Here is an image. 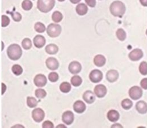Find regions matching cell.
<instances>
[{
	"mask_svg": "<svg viewBox=\"0 0 147 128\" xmlns=\"http://www.w3.org/2000/svg\"><path fill=\"white\" fill-rule=\"evenodd\" d=\"M111 128H123V127L119 124H114L113 125H112Z\"/></svg>",
	"mask_w": 147,
	"mask_h": 128,
	"instance_id": "obj_44",
	"label": "cell"
},
{
	"mask_svg": "<svg viewBox=\"0 0 147 128\" xmlns=\"http://www.w3.org/2000/svg\"><path fill=\"white\" fill-rule=\"evenodd\" d=\"M119 77V73L115 70H110L106 74V79L107 80L111 82H115Z\"/></svg>",
	"mask_w": 147,
	"mask_h": 128,
	"instance_id": "obj_17",
	"label": "cell"
},
{
	"mask_svg": "<svg viewBox=\"0 0 147 128\" xmlns=\"http://www.w3.org/2000/svg\"><path fill=\"white\" fill-rule=\"evenodd\" d=\"M1 43H2V49H1V51H2L3 50V48H4V47H5V46H4V43H3V42H2Z\"/></svg>",
	"mask_w": 147,
	"mask_h": 128,
	"instance_id": "obj_47",
	"label": "cell"
},
{
	"mask_svg": "<svg viewBox=\"0 0 147 128\" xmlns=\"http://www.w3.org/2000/svg\"><path fill=\"white\" fill-rule=\"evenodd\" d=\"M42 128H54V125L51 121H50L49 120H47V121H45L42 124Z\"/></svg>",
	"mask_w": 147,
	"mask_h": 128,
	"instance_id": "obj_38",
	"label": "cell"
},
{
	"mask_svg": "<svg viewBox=\"0 0 147 128\" xmlns=\"http://www.w3.org/2000/svg\"><path fill=\"white\" fill-rule=\"evenodd\" d=\"M11 70L15 75L18 76L21 75L24 71L22 66L18 64L14 65L11 68Z\"/></svg>",
	"mask_w": 147,
	"mask_h": 128,
	"instance_id": "obj_26",
	"label": "cell"
},
{
	"mask_svg": "<svg viewBox=\"0 0 147 128\" xmlns=\"http://www.w3.org/2000/svg\"><path fill=\"white\" fill-rule=\"evenodd\" d=\"M59 1H60V2H63V1H64L65 0H58Z\"/></svg>",
	"mask_w": 147,
	"mask_h": 128,
	"instance_id": "obj_48",
	"label": "cell"
},
{
	"mask_svg": "<svg viewBox=\"0 0 147 128\" xmlns=\"http://www.w3.org/2000/svg\"><path fill=\"white\" fill-rule=\"evenodd\" d=\"M34 29L36 32L38 33H43L45 32L46 28L45 25L42 22H36L34 25Z\"/></svg>",
	"mask_w": 147,
	"mask_h": 128,
	"instance_id": "obj_29",
	"label": "cell"
},
{
	"mask_svg": "<svg viewBox=\"0 0 147 128\" xmlns=\"http://www.w3.org/2000/svg\"><path fill=\"white\" fill-rule=\"evenodd\" d=\"M143 56V52L140 49H135L131 52L128 55L129 59L134 61L140 60Z\"/></svg>",
	"mask_w": 147,
	"mask_h": 128,
	"instance_id": "obj_13",
	"label": "cell"
},
{
	"mask_svg": "<svg viewBox=\"0 0 147 128\" xmlns=\"http://www.w3.org/2000/svg\"><path fill=\"white\" fill-rule=\"evenodd\" d=\"M45 117V113L44 111L40 108L34 109L32 111V118L36 123L42 122Z\"/></svg>",
	"mask_w": 147,
	"mask_h": 128,
	"instance_id": "obj_5",
	"label": "cell"
},
{
	"mask_svg": "<svg viewBox=\"0 0 147 128\" xmlns=\"http://www.w3.org/2000/svg\"><path fill=\"white\" fill-rule=\"evenodd\" d=\"M59 78V74L56 72H51L49 74V79L51 82H56Z\"/></svg>",
	"mask_w": 147,
	"mask_h": 128,
	"instance_id": "obj_37",
	"label": "cell"
},
{
	"mask_svg": "<svg viewBox=\"0 0 147 128\" xmlns=\"http://www.w3.org/2000/svg\"><path fill=\"white\" fill-rule=\"evenodd\" d=\"M7 54L10 60L13 61L18 60L22 55V48L17 44H12L7 49Z\"/></svg>",
	"mask_w": 147,
	"mask_h": 128,
	"instance_id": "obj_1",
	"label": "cell"
},
{
	"mask_svg": "<svg viewBox=\"0 0 147 128\" xmlns=\"http://www.w3.org/2000/svg\"><path fill=\"white\" fill-rule=\"evenodd\" d=\"M56 128H67L66 127V126L65 125H63V124H59V125H58L56 127Z\"/></svg>",
	"mask_w": 147,
	"mask_h": 128,
	"instance_id": "obj_46",
	"label": "cell"
},
{
	"mask_svg": "<svg viewBox=\"0 0 147 128\" xmlns=\"http://www.w3.org/2000/svg\"><path fill=\"white\" fill-rule=\"evenodd\" d=\"M86 105L81 101H77L74 103V111L77 113H82L86 110Z\"/></svg>",
	"mask_w": 147,
	"mask_h": 128,
	"instance_id": "obj_15",
	"label": "cell"
},
{
	"mask_svg": "<svg viewBox=\"0 0 147 128\" xmlns=\"http://www.w3.org/2000/svg\"><path fill=\"white\" fill-rule=\"evenodd\" d=\"M10 14L11 15L13 19L15 22H18L22 20V17L20 13H18V12H10Z\"/></svg>",
	"mask_w": 147,
	"mask_h": 128,
	"instance_id": "obj_35",
	"label": "cell"
},
{
	"mask_svg": "<svg viewBox=\"0 0 147 128\" xmlns=\"http://www.w3.org/2000/svg\"><path fill=\"white\" fill-rule=\"evenodd\" d=\"M33 6V3L30 0H24L22 3V7L25 11L30 10Z\"/></svg>",
	"mask_w": 147,
	"mask_h": 128,
	"instance_id": "obj_31",
	"label": "cell"
},
{
	"mask_svg": "<svg viewBox=\"0 0 147 128\" xmlns=\"http://www.w3.org/2000/svg\"><path fill=\"white\" fill-rule=\"evenodd\" d=\"M60 90L63 93H68L71 90V85L67 82H64L60 85Z\"/></svg>",
	"mask_w": 147,
	"mask_h": 128,
	"instance_id": "obj_24",
	"label": "cell"
},
{
	"mask_svg": "<svg viewBox=\"0 0 147 128\" xmlns=\"http://www.w3.org/2000/svg\"><path fill=\"white\" fill-rule=\"evenodd\" d=\"M121 105L124 109L127 110V109H129L132 107L133 103L131 100L128 99H124L122 102Z\"/></svg>",
	"mask_w": 147,
	"mask_h": 128,
	"instance_id": "obj_33",
	"label": "cell"
},
{
	"mask_svg": "<svg viewBox=\"0 0 147 128\" xmlns=\"http://www.w3.org/2000/svg\"><path fill=\"white\" fill-rule=\"evenodd\" d=\"M34 83L36 87H43L46 85L47 83V79L45 75L39 74L34 78Z\"/></svg>",
	"mask_w": 147,
	"mask_h": 128,
	"instance_id": "obj_7",
	"label": "cell"
},
{
	"mask_svg": "<svg viewBox=\"0 0 147 128\" xmlns=\"http://www.w3.org/2000/svg\"><path fill=\"white\" fill-rule=\"evenodd\" d=\"M12 128H25V127L22 125H20V124H17V125H15L14 126H13Z\"/></svg>",
	"mask_w": 147,
	"mask_h": 128,
	"instance_id": "obj_43",
	"label": "cell"
},
{
	"mask_svg": "<svg viewBox=\"0 0 147 128\" xmlns=\"http://www.w3.org/2000/svg\"><path fill=\"white\" fill-rule=\"evenodd\" d=\"M139 72L143 76L147 75V62L146 61H143L140 64Z\"/></svg>",
	"mask_w": 147,
	"mask_h": 128,
	"instance_id": "obj_34",
	"label": "cell"
},
{
	"mask_svg": "<svg viewBox=\"0 0 147 128\" xmlns=\"http://www.w3.org/2000/svg\"><path fill=\"white\" fill-rule=\"evenodd\" d=\"M140 3L144 6H147V0H140Z\"/></svg>",
	"mask_w": 147,
	"mask_h": 128,
	"instance_id": "obj_42",
	"label": "cell"
},
{
	"mask_svg": "<svg viewBox=\"0 0 147 128\" xmlns=\"http://www.w3.org/2000/svg\"><path fill=\"white\" fill-rule=\"evenodd\" d=\"M22 48L25 50H29L32 47V42L29 38H25L21 43Z\"/></svg>",
	"mask_w": 147,
	"mask_h": 128,
	"instance_id": "obj_28",
	"label": "cell"
},
{
	"mask_svg": "<svg viewBox=\"0 0 147 128\" xmlns=\"http://www.w3.org/2000/svg\"><path fill=\"white\" fill-rule=\"evenodd\" d=\"M2 95H3L4 93L6 92V89H7V87L6 86V84L4 83H2Z\"/></svg>",
	"mask_w": 147,
	"mask_h": 128,
	"instance_id": "obj_41",
	"label": "cell"
},
{
	"mask_svg": "<svg viewBox=\"0 0 147 128\" xmlns=\"http://www.w3.org/2000/svg\"><path fill=\"white\" fill-rule=\"evenodd\" d=\"M26 102H27V105L28 107L31 108H35L37 106L38 102L34 97H28L27 98Z\"/></svg>",
	"mask_w": 147,
	"mask_h": 128,
	"instance_id": "obj_25",
	"label": "cell"
},
{
	"mask_svg": "<svg viewBox=\"0 0 147 128\" xmlns=\"http://www.w3.org/2000/svg\"><path fill=\"white\" fill-rule=\"evenodd\" d=\"M136 110L141 114H145L147 112V104L144 101H139L136 105Z\"/></svg>",
	"mask_w": 147,
	"mask_h": 128,
	"instance_id": "obj_20",
	"label": "cell"
},
{
	"mask_svg": "<svg viewBox=\"0 0 147 128\" xmlns=\"http://www.w3.org/2000/svg\"><path fill=\"white\" fill-rule=\"evenodd\" d=\"M46 65L51 70H56L59 67V62L56 58L49 57L46 61Z\"/></svg>",
	"mask_w": 147,
	"mask_h": 128,
	"instance_id": "obj_8",
	"label": "cell"
},
{
	"mask_svg": "<svg viewBox=\"0 0 147 128\" xmlns=\"http://www.w3.org/2000/svg\"><path fill=\"white\" fill-rule=\"evenodd\" d=\"M63 18V15L61 12L59 11H55L52 15V19L55 23L60 22Z\"/></svg>",
	"mask_w": 147,
	"mask_h": 128,
	"instance_id": "obj_23",
	"label": "cell"
},
{
	"mask_svg": "<svg viewBox=\"0 0 147 128\" xmlns=\"http://www.w3.org/2000/svg\"><path fill=\"white\" fill-rule=\"evenodd\" d=\"M71 84L74 87H78L81 84L82 82V79L78 76H74L71 79Z\"/></svg>",
	"mask_w": 147,
	"mask_h": 128,
	"instance_id": "obj_27",
	"label": "cell"
},
{
	"mask_svg": "<svg viewBox=\"0 0 147 128\" xmlns=\"http://www.w3.org/2000/svg\"><path fill=\"white\" fill-rule=\"evenodd\" d=\"M110 10L114 16L122 17L125 12V6L121 1H116L111 4Z\"/></svg>",
	"mask_w": 147,
	"mask_h": 128,
	"instance_id": "obj_2",
	"label": "cell"
},
{
	"mask_svg": "<svg viewBox=\"0 0 147 128\" xmlns=\"http://www.w3.org/2000/svg\"><path fill=\"white\" fill-rule=\"evenodd\" d=\"M140 85L143 89L147 90V78H145L142 80Z\"/></svg>",
	"mask_w": 147,
	"mask_h": 128,
	"instance_id": "obj_40",
	"label": "cell"
},
{
	"mask_svg": "<svg viewBox=\"0 0 147 128\" xmlns=\"http://www.w3.org/2000/svg\"><path fill=\"white\" fill-rule=\"evenodd\" d=\"M94 91L96 95L99 98H103L107 93V88L103 84H98L96 86Z\"/></svg>",
	"mask_w": 147,
	"mask_h": 128,
	"instance_id": "obj_14",
	"label": "cell"
},
{
	"mask_svg": "<svg viewBox=\"0 0 147 128\" xmlns=\"http://www.w3.org/2000/svg\"><path fill=\"white\" fill-rule=\"evenodd\" d=\"M83 99L88 104H92L96 100L94 93L91 91H86L83 94Z\"/></svg>",
	"mask_w": 147,
	"mask_h": 128,
	"instance_id": "obj_16",
	"label": "cell"
},
{
	"mask_svg": "<svg viewBox=\"0 0 147 128\" xmlns=\"http://www.w3.org/2000/svg\"><path fill=\"white\" fill-rule=\"evenodd\" d=\"M68 69H69V71L72 74H77L81 72L82 69V66L80 62H78V61H74L69 64L68 66Z\"/></svg>",
	"mask_w": 147,
	"mask_h": 128,
	"instance_id": "obj_12",
	"label": "cell"
},
{
	"mask_svg": "<svg viewBox=\"0 0 147 128\" xmlns=\"http://www.w3.org/2000/svg\"><path fill=\"white\" fill-rule=\"evenodd\" d=\"M103 78L102 73L99 70H93L89 74V79L93 83H98L101 81Z\"/></svg>",
	"mask_w": 147,
	"mask_h": 128,
	"instance_id": "obj_11",
	"label": "cell"
},
{
	"mask_svg": "<svg viewBox=\"0 0 147 128\" xmlns=\"http://www.w3.org/2000/svg\"><path fill=\"white\" fill-rule=\"evenodd\" d=\"M118 39L121 41H124L126 38V34L122 28H119L116 32Z\"/></svg>",
	"mask_w": 147,
	"mask_h": 128,
	"instance_id": "obj_32",
	"label": "cell"
},
{
	"mask_svg": "<svg viewBox=\"0 0 147 128\" xmlns=\"http://www.w3.org/2000/svg\"><path fill=\"white\" fill-rule=\"evenodd\" d=\"M33 43L36 48H42L45 46L46 43V40L43 36L40 35H37L34 37L33 39Z\"/></svg>",
	"mask_w": 147,
	"mask_h": 128,
	"instance_id": "obj_10",
	"label": "cell"
},
{
	"mask_svg": "<svg viewBox=\"0 0 147 128\" xmlns=\"http://www.w3.org/2000/svg\"><path fill=\"white\" fill-rule=\"evenodd\" d=\"M119 113L118 111H115V110H110L108 112L107 115V119H109V121H111V122H117L119 119Z\"/></svg>",
	"mask_w": 147,
	"mask_h": 128,
	"instance_id": "obj_18",
	"label": "cell"
},
{
	"mask_svg": "<svg viewBox=\"0 0 147 128\" xmlns=\"http://www.w3.org/2000/svg\"><path fill=\"white\" fill-rule=\"evenodd\" d=\"M35 95L37 98L43 99V98H45L47 96V92L44 89L38 88L35 90Z\"/></svg>",
	"mask_w": 147,
	"mask_h": 128,
	"instance_id": "obj_30",
	"label": "cell"
},
{
	"mask_svg": "<svg viewBox=\"0 0 147 128\" xmlns=\"http://www.w3.org/2000/svg\"><path fill=\"white\" fill-rule=\"evenodd\" d=\"M106 58L101 54L96 56L94 58V63L98 67L103 66L106 64Z\"/></svg>",
	"mask_w": 147,
	"mask_h": 128,
	"instance_id": "obj_21",
	"label": "cell"
},
{
	"mask_svg": "<svg viewBox=\"0 0 147 128\" xmlns=\"http://www.w3.org/2000/svg\"><path fill=\"white\" fill-rule=\"evenodd\" d=\"M72 3H74V4H76V3H79L80 1H81V0H69Z\"/></svg>",
	"mask_w": 147,
	"mask_h": 128,
	"instance_id": "obj_45",
	"label": "cell"
},
{
	"mask_svg": "<svg viewBox=\"0 0 147 128\" xmlns=\"http://www.w3.org/2000/svg\"><path fill=\"white\" fill-rule=\"evenodd\" d=\"M76 13L79 15H85L88 11V6L82 3H79L78 5H77L76 7Z\"/></svg>",
	"mask_w": 147,
	"mask_h": 128,
	"instance_id": "obj_19",
	"label": "cell"
},
{
	"mask_svg": "<svg viewBox=\"0 0 147 128\" xmlns=\"http://www.w3.org/2000/svg\"><path fill=\"white\" fill-rule=\"evenodd\" d=\"M1 26L2 27H6L10 24V18L6 15H2L1 17Z\"/></svg>",
	"mask_w": 147,
	"mask_h": 128,
	"instance_id": "obj_36",
	"label": "cell"
},
{
	"mask_svg": "<svg viewBox=\"0 0 147 128\" xmlns=\"http://www.w3.org/2000/svg\"><path fill=\"white\" fill-rule=\"evenodd\" d=\"M143 95L142 88L138 86H133L129 90V96L135 101L139 99Z\"/></svg>",
	"mask_w": 147,
	"mask_h": 128,
	"instance_id": "obj_6",
	"label": "cell"
},
{
	"mask_svg": "<svg viewBox=\"0 0 147 128\" xmlns=\"http://www.w3.org/2000/svg\"><path fill=\"white\" fill-rule=\"evenodd\" d=\"M55 5V0H38L37 8L44 13L51 11Z\"/></svg>",
	"mask_w": 147,
	"mask_h": 128,
	"instance_id": "obj_3",
	"label": "cell"
},
{
	"mask_svg": "<svg viewBox=\"0 0 147 128\" xmlns=\"http://www.w3.org/2000/svg\"><path fill=\"white\" fill-rule=\"evenodd\" d=\"M86 4L91 7H94L96 6V0H85Z\"/></svg>",
	"mask_w": 147,
	"mask_h": 128,
	"instance_id": "obj_39",
	"label": "cell"
},
{
	"mask_svg": "<svg viewBox=\"0 0 147 128\" xmlns=\"http://www.w3.org/2000/svg\"><path fill=\"white\" fill-rule=\"evenodd\" d=\"M45 51L49 54H56L59 52V47L55 44H49L46 47Z\"/></svg>",
	"mask_w": 147,
	"mask_h": 128,
	"instance_id": "obj_22",
	"label": "cell"
},
{
	"mask_svg": "<svg viewBox=\"0 0 147 128\" xmlns=\"http://www.w3.org/2000/svg\"><path fill=\"white\" fill-rule=\"evenodd\" d=\"M74 114L72 112L67 111L65 112L62 115V121L66 125H70L74 121Z\"/></svg>",
	"mask_w": 147,
	"mask_h": 128,
	"instance_id": "obj_9",
	"label": "cell"
},
{
	"mask_svg": "<svg viewBox=\"0 0 147 128\" xmlns=\"http://www.w3.org/2000/svg\"><path fill=\"white\" fill-rule=\"evenodd\" d=\"M61 27L56 23H51L47 28V33L49 37L55 38L58 37L61 32Z\"/></svg>",
	"mask_w": 147,
	"mask_h": 128,
	"instance_id": "obj_4",
	"label": "cell"
}]
</instances>
